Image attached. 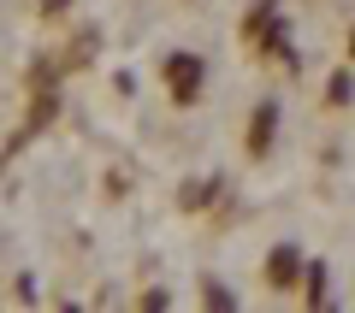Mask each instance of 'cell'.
Wrapping results in <instances>:
<instances>
[{"label":"cell","instance_id":"3","mask_svg":"<svg viewBox=\"0 0 355 313\" xmlns=\"http://www.w3.org/2000/svg\"><path fill=\"white\" fill-rule=\"evenodd\" d=\"M272 130H279V100H261L249 118V154H266L272 148Z\"/></svg>","mask_w":355,"mask_h":313},{"label":"cell","instance_id":"5","mask_svg":"<svg viewBox=\"0 0 355 313\" xmlns=\"http://www.w3.org/2000/svg\"><path fill=\"white\" fill-rule=\"evenodd\" d=\"M207 307H237V296H231V289H214V284H207Z\"/></svg>","mask_w":355,"mask_h":313},{"label":"cell","instance_id":"7","mask_svg":"<svg viewBox=\"0 0 355 313\" xmlns=\"http://www.w3.org/2000/svg\"><path fill=\"white\" fill-rule=\"evenodd\" d=\"M349 53H355V36H349Z\"/></svg>","mask_w":355,"mask_h":313},{"label":"cell","instance_id":"2","mask_svg":"<svg viewBox=\"0 0 355 313\" xmlns=\"http://www.w3.org/2000/svg\"><path fill=\"white\" fill-rule=\"evenodd\" d=\"M302 249H296V242H279V249L266 254V284L272 289H291V284H302Z\"/></svg>","mask_w":355,"mask_h":313},{"label":"cell","instance_id":"4","mask_svg":"<svg viewBox=\"0 0 355 313\" xmlns=\"http://www.w3.org/2000/svg\"><path fill=\"white\" fill-rule=\"evenodd\" d=\"M302 284H308V301H314V307H320V301H326V266H308V272H302Z\"/></svg>","mask_w":355,"mask_h":313},{"label":"cell","instance_id":"6","mask_svg":"<svg viewBox=\"0 0 355 313\" xmlns=\"http://www.w3.org/2000/svg\"><path fill=\"white\" fill-rule=\"evenodd\" d=\"M331 100H338V107L349 100V71H338V77H331Z\"/></svg>","mask_w":355,"mask_h":313},{"label":"cell","instance_id":"1","mask_svg":"<svg viewBox=\"0 0 355 313\" xmlns=\"http://www.w3.org/2000/svg\"><path fill=\"white\" fill-rule=\"evenodd\" d=\"M160 77H166V95H172L178 107H196V100H202V83H207V60L202 53H166Z\"/></svg>","mask_w":355,"mask_h":313}]
</instances>
